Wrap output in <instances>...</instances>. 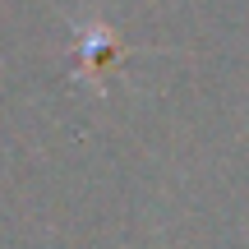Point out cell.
Segmentation results:
<instances>
[{"mask_svg":"<svg viewBox=\"0 0 249 249\" xmlns=\"http://www.w3.org/2000/svg\"><path fill=\"white\" fill-rule=\"evenodd\" d=\"M120 60V46H116V37L111 33H88L83 37V46H79V70H88V74H97V83H107V70Z\"/></svg>","mask_w":249,"mask_h":249,"instance_id":"cell-1","label":"cell"}]
</instances>
